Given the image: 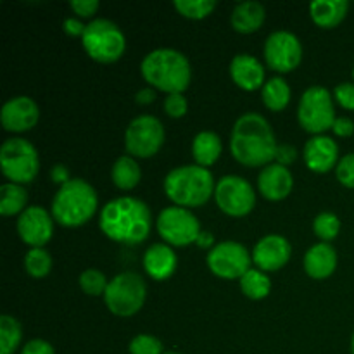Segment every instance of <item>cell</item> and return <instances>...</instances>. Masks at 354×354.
Returning <instances> with one entry per match:
<instances>
[{
    "label": "cell",
    "instance_id": "49",
    "mask_svg": "<svg viewBox=\"0 0 354 354\" xmlns=\"http://www.w3.org/2000/svg\"><path fill=\"white\" fill-rule=\"evenodd\" d=\"M353 78H354V71H353Z\"/></svg>",
    "mask_w": 354,
    "mask_h": 354
},
{
    "label": "cell",
    "instance_id": "14",
    "mask_svg": "<svg viewBox=\"0 0 354 354\" xmlns=\"http://www.w3.org/2000/svg\"><path fill=\"white\" fill-rule=\"evenodd\" d=\"M266 64L279 73L294 71L303 59V47L296 35L289 31H273L265 44Z\"/></svg>",
    "mask_w": 354,
    "mask_h": 354
},
{
    "label": "cell",
    "instance_id": "47",
    "mask_svg": "<svg viewBox=\"0 0 354 354\" xmlns=\"http://www.w3.org/2000/svg\"><path fill=\"white\" fill-rule=\"evenodd\" d=\"M351 351L354 354V334H353V342H351Z\"/></svg>",
    "mask_w": 354,
    "mask_h": 354
},
{
    "label": "cell",
    "instance_id": "13",
    "mask_svg": "<svg viewBox=\"0 0 354 354\" xmlns=\"http://www.w3.org/2000/svg\"><path fill=\"white\" fill-rule=\"evenodd\" d=\"M251 258L248 249L239 242H221L207 254V266L216 277L225 280L242 279L249 272Z\"/></svg>",
    "mask_w": 354,
    "mask_h": 354
},
{
    "label": "cell",
    "instance_id": "7",
    "mask_svg": "<svg viewBox=\"0 0 354 354\" xmlns=\"http://www.w3.org/2000/svg\"><path fill=\"white\" fill-rule=\"evenodd\" d=\"M147 287L142 277L133 272H124L114 277L104 294L107 310L116 317H133L145 303Z\"/></svg>",
    "mask_w": 354,
    "mask_h": 354
},
{
    "label": "cell",
    "instance_id": "26",
    "mask_svg": "<svg viewBox=\"0 0 354 354\" xmlns=\"http://www.w3.org/2000/svg\"><path fill=\"white\" fill-rule=\"evenodd\" d=\"M111 176H113V182L118 189L131 190L138 185V182H140L142 171L133 158H130V156H121V158L114 162Z\"/></svg>",
    "mask_w": 354,
    "mask_h": 354
},
{
    "label": "cell",
    "instance_id": "10",
    "mask_svg": "<svg viewBox=\"0 0 354 354\" xmlns=\"http://www.w3.org/2000/svg\"><path fill=\"white\" fill-rule=\"evenodd\" d=\"M165 144V127L158 118L142 114L135 118L124 133L127 151L135 158H152Z\"/></svg>",
    "mask_w": 354,
    "mask_h": 354
},
{
    "label": "cell",
    "instance_id": "15",
    "mask_svg": "<svg viewBox=\"0 0 354 354\" xmlns=\"http://www.w3.org/2000/svg\"><path fill=\"white\" fill-rule=\"evenodd\" d=\"M52 218L44 207L31 206L21 213L17 220V234L23 239L24 244L31 248H44L52 237Z\"/></svg>",
    "mask_w": 354,
    "mask_h": 354
},
{
    "label": "cell",
    "instance_id": "22",
    "mask_svg": "<svg viewBox=\"0 0 354 354\" xmlns=\"http://www.w3.org/2000/svg\"><path fill=\"white\" fill-rule=\"evenodd\" d=\"M337 266V254L327 242L313 245L304 256V270L315 280L328 279Z\"/></svg>",
    "mask_w": 354,
    "mask_h": 354
},
{
    "label": "cell",
    "instance_id": "40",
    "mask_svg": "<svg viewBox=\"0 0 354 354\" xmlns=\"http://www.w3.org/2000/svg\"><path fill=\"white\" fill-rule=\"evenodd\" d=\"M21 354H55V351L47 341L33 339V341H30L26 346H24Z\"/></svg>",
    "mask_w": 354,
    "mask_h": 354
},
{
    "label": "cell",
    "instance_id": "31",
    "mask_svg": "<svg viewBox=\"0 0 354 354\" xmlns=\"http://www.w3.org/2000/svg\"><path fill=\"white\" fill-rule=\"evenodd\" d=\"M24 268L33 279H44L52 270V258L45 249H30L24 256Z\"/></svg>",
    "mask_w": 354,
    "mask_h": 354
},
{
    "label": "cell",
    "instance_id": "3",
    "mask_svg": "<svg viewBox=\"0 0 354 354\" xmlns=\"http://www.w3.org/2000/svg\"><path fill=\"white\" fill-rule=\"evenodd\" d=\"M140 69L149 85L162 90L168 95L185 92L192 76L189 59L175 48L152 50L144 57Z\"/></svg>",
    "mask_w": 354,
    "mask_h": 354
},
{
    "label": "cell",
    "instance_id": "23",
    "mask_svg": "<svg viewBox=\"0 0 354 354\" xmlns=\"http://www.w3.org/2000/svg\"><path fill=\"white\" fill-rule=\"evenodd\" d=\"M265 7L263 3L249 0V2L239 3L232 12V26L239 33H254L265 23Z\"/></svg>",
    "mask_w": 354,
    "mask_h": 354
},
{
    "label": "cell",
    "instance_id": "19",
    "mask_svg": "<svg viewBox=\"0 0 354 354\" xmlns=\"http://www.w3.org/2000/svg\"><path fill=\"white\" fill-rule=\"evenodd\" d=\"M258 187L263 197H266L268 201H282L292 192V173L286 166L272 162V165L265 166L263 171L259 173Z\"/></svg>",
    "mask_w": 354,
    "mask_h": 354
},
{
    "label": "cell",
    "instance_id": "20",
    "mask_svg": "<svg viewBox=\"0 0 354 354\" xmlns=\"http://www.w3.org/2000/svg\"><path fill=\"white\" fill-rule=\"evenodd\" d=\"M230 76L235 85L242 90L254 92V90L265 86V69L256 57L248 54L235 55L230 62Z\"/></svg>",
    "mask_w": 354,
    "mask_h": 354
},
{
    "label": "cell",
    "instance_id": "36",
    "mask_svg": "<svg viewBox=\"0 0 354 354\" xmlns=\"http://www.w3.org/2000/svg\"><path fill=\"white\" fill-rule=\"evenodd\" d=\"M337 180L348 189H354V154H348L339 161L337 168Z\"/></svg>",
    "mask_w": 354,
    "mask_h": 354
},
{
    "label": "cell",
    "instance_id": "25",
    "mask_svg": "<svg viewBox=\"0 0 354 354\" xmlns=\"http://www.w3.org/2000/svg\"><path fill=\"white\" fill-rule=\"evenodd\" d=\"M192 154L196 159L197 166H207L214 165L221 154V140L214 131H201L192 144Z\"/></svg>",
    "mask_w": 354,
    "mask_h": 354
},
{
    "label": "cell",
    "instance_id": "35",
    "mask_svg": "<svg viewBox=\"0 0 354 354\" xmlns=\"http://www.w3.org/2000/svg\"><path fill=\"white\" fill-rule=\"evenodd\" d=\"M130 354H165L162 353V344L159 339L152 335L142 334L133 337L130 342Z\"/></svg>",
    "mask_w": 354,
    "mask_h": 354
},
{
    "label": "cell",
    "instance_id": "8",
    "mask_svg": "<svg viewBox=\"0 0 354 354\" xmlns=\"http://www.w3.org/2000/svg\"><path fill=\"white\" fill-rule=\"evenodd\" d=\"M0 166L2 173L10 180V183L33 182L40 169V159L33 145L24 138H9L0 149Z\"/></svg>",
    "mask_w": 354,
    "mask_h": 354
},
{
    "label": "cell",
    "instance_id": "28",
    "mask_svg": "<svg viewBox=\"0 0 354 354\" xmlns=\"http://www.w3.org/2000/svg\"><path fill=\"white\" fill-rule=\"evenodd\" d=\"M290 100V86L283 78L277 76L263 86V102L270 111H283Z\"/></svg>",
    "mask_w": 354,
    "mask_h": 354
},
{
    "label": "cell",
    "instance_id": "39",
    "mask_svg": "<svg viewBox=\"0 0 354 354\" xmlns=\"http://www.w3.org/2000/svg\"><path fill=\"white\" fill-rule=\"evenodd\" d=\"M71 9L75 10L78 16L90 17L95 14L97 9H99V2H95V0H75V2H71Z\"/></svg>",
    "mask_w": 354,
    "mask_h": 354
},
{
    "label": "cell",
    "instance_id": "41",
    "mask_svg": "<svg viewBox=\"0 0 354 354\" xmlns=\"http://www.w3.org/2000/svg\"><path fill=\"white\" fill-rule=\"evenodd\" d=\"M296 158H297V151L292 147V145H279V149H277V156H275L277 162L286 166V168L287 165L296 161Z\"/></svg>",
    "mask_w": 354,
    "mask_h": 354
},
{
    "label": "cell",
    "instance_id": "5",
    "mask_svg": "<svg viewBox=\"0 0 354 354\" xmlns=\"http://www.w3.org/2000/svg\"><path fill=\"white\" fill-rule=\"evenodd\" d=\"M97 204L99 199L93 187L85 180L71 178L68 183L61 185L59 192L55 194L52 214L62 227H82L95 214Z\"/></svg>",
    "mask_w": 354,
    "mask_h": 354
},
{
    "label": "cell",
    "instance_id": "2",
    "mask_svg": "<svg viewBox=\"0 0 354 354\" xmlns=\"http://www.w3.org/2000/svg\"><path fill=\"white\" fill-rule=\"evenodd\" d=\"M100 228L114 242L135 245L149 237L152 228L147 204L135 197H120L100 211Z\"/></svg>",
    "mask_w": 354,
    "mask_h": 354
},
{
    "label": "cell",
    "instance_id": "46",
    "mask_svg": "<svg viewBox=\"0 0 354 354\" xmlns=\"http://www.w3.org/2000/svg\"><path fill=\"white\" fill-rule=\"evenodd\" d=\"M196 244L199 245V248H203V249L211 248V245H213V235L207 234V232H201V235L197 237ZM211 249H213V248H211Z\"/></svg>",
    "mask_w": 354,
    "mask_h": 354
},
{
    "label": "cell",
    "instance_id": "11",
    "mask_svg": "<svg viewBox=\"0 0 354 354\" xmlns=\"http://www.w3.org/2000/svg\"><path fill=\"white\" fill-rule=\"evenodd\" d=\"M218 207L228 216L242 218L252 211L256 204L254 189L242 176L228 175L218 182L214 189Z\"/></svg>",
    "mask_w": 354,
    "mask_h": 354
},
{
    "label": "cell",
    "instance_id": "38",
    "mask_svg": "<svg viewBox=\"0 0 354 354\" xmlns=\"http://www.w3.org/2000/svg\"><path fill=\"white\" fill-rule=\"evenodd\" d=\"M334 95L344 109H354V83H341L335 86Z\"/></svg>",
    "mask_w": 354,
    "mask_h": 354
},
{
    "label": "cell",
    "instance_id": "44",
    "mask_svg": "<svg viewBox=\"0 0 354 354\" xmlns=\"http://www.w3.org/2000/svg\"><path fill=\"white\" fill-rule=\"evenodd\" d=\"M50 176L55 183H61V185H64V183H68L69 180H71L69 178L68 168H66L64 165H55L54 168H52Z\"/></svg>",
    "mask_w": 354,
    "mask_h": 354
},
{
    "label": "cell",
    "instance_id": "12",
    "mask_svg": "<svg viewBox=\"0 0 354 354\" xmlns=\"http://www.w3.org/2000/svg\"><path fill=\"white\" fill-rule=\"evenodd\" d=\"M158 232L168 244L182 248L197 242L201 227L197 218L189 209L180 206L166 207L158 216Z\"/></svg>",
    "mask_w": 354,
    "mask_h": 354
},
{
    "label": "cell",
    "instance_id": "34",
    "mask_svg": "<svg viewBox=\"0 0 354 354\" xmlns=\"http://www.w3.org/2000/svg\"><path fill=\"white\" fill-rule=\"evenodd\" d=\"M107 286H109V282H107L106 275L102 272H99V270H86V272H83L80 275V287L88 296L106 294Z\"/></svg>",
    "mask_w": 354,
    "mask_h": 354
},
{
    "label": "cell",
    "instance_id": "16",
    "mask_svg": "<svg viewBox=\"0 0 354 354\" xmlns=\"http://www.w3.org/2000/svg\"><path fill=\"white\" fill-rule=\"evenodd\" d=\"M38 118H40V111H38L37 102L23 95L7 100L0 113L2 127L12 133L31 130L38 123Z\"/></svg>",
    "mask_w": 354,
    "mask_h": 354
},
{
    "label": "cell",
    "instance_id": "45",
    "mask_svg": "<svg viewBox=\"0 0 354 354\" xmlns=\"http://www.w3.org/2000/svg\"><path fill=\"white\" fill-rule=\"evenodd\" d=\"M154 99H156V93L152 88H144L140 90V92H137V95H135L137 104H142V106H147V104L154 102Z\"/></svg>",
    "mask_w": 354,
    "mask_h": 354
},
{
    "label": "cell",
    "instance_id": "30",
    "mask_svg": "<svg viewBox=\"0 0 354 354\" xmlns=\"http://www.w3.org/2000/svg\"><path fill=\"white\" fill-rule=\"evenodd\" d=\"M23 332L16 318L3 315L0 317V354H14L19 346Z\"/></svg>",
    "mask_w": 354,
    "mask_h": 354
},
{
    "label": "cell",
    "instance_id": "42",
    "mask_svg": "<svg viewBox=\"0 0 354 354\" xmlns=\"http://www.w3.org/2000/svg\"><path fill=\"white\" fill-rule=\"evenodd\" d=\"M332 130H334L337 137H351L354 133V123L349 118H337Z\"/></svg>",
    "mask_w": 354,
    "mask_h": 354
},
{
    "label": "cell",
    "instance_id": "18",
    "mask_svg": "<svg viewBox=\"0 0 354 354\" xmlns=\"http://www.w3.org/2000/svg\"><path fill=\"white\" fill-rule=\"evenodd\" d=\"M339 147L334 138L325 135H315L304 145V161L315 173H327L337 165Z\"/></svg>",
    "mask_w": 354,
    "mask_h": 354
},
{
    "label": "cell",
    "instance_id": "21",
    "mask_svg": "<svg viewBox=\"0 0 354 354\" xmlns=\"http://www.w3.org/2000/svg\"><path fill=\"white\" fill-rule=\"evenodd\" d=\"M144 268L154 280H166L175 273L176 254L169 245L154 244L145 251Z\"/></svg>",
    "mask_w": 354,
    "mask_h": 354
},
{
    "label": "cell",
    "instance_id": "48",
    "mask_svg": "<svg viewBox=\"0 0 354 354\" xmlns=\"http://www.w3.org/2000/svg\"><path fill=\"white\" fill-rule=\"evenodd\" d=\"M165 354H178V353H165Z\"/></svg>",
    "mask_w": 354,
    "mask_h": 354
},
{
    "label": "cell",
    "instance_id": "4",
    "mask_svg": "<svg viewBox=\"0 0 354 354\" xmlns=\"http://www.w3.org/2000/svg\"><path fill=\"white\" fill-rule=\"evenodd\" d=\"M214 180L203 166H180L171 169L165 180L166 196L180 207H197L214 196Z\"/></svg>",
    "mask_w": 354,
    "mask_h": 354
},
{
    "label": "cell",
    "instance_id": "1",
    "mask_svg": "<svg viewBox=\"0 0 354 354\" xmlns=\"http://www.w3.org/2000/svg\"><path fill=\"white\" fill-rule=\"evenodd\" d=\"M275 135L268 121L258 113H248L234 124L230 137V151L235 161L244 166L258 168L268 166L277 156Z\"/></svg>",
    "mask_w": 354,
    "mask_h": 354
},
{
    "label": "cell",
    "instance_id": "27",
    "mask_svg": "<svg viewBox=\"0 0 354 354\" xmlns=\"http://www.w3.org/2000/svg\"><path fill=\"white\" fill-rule=\"evenodd\" d=\"M28 192L17 183H3L0 187V213L2 216H14L26 209Z\"/></svg>",
    "mask_w": 354,
    "mask_h": 354
},
{
    "label": "cell",
    "instance_id": "17",
    "mask_svg": "<svg viewBox=\"0 0 354 354\" xmlns=\"http://www.w3.org/2000/svg\"><path fill=\"white\" fill-rule=\"evenodd\" d=\"M290 242L282 235H266L256 244L252 261L263 272H277L283 268L290 259Z\"/></svg>",
    "mask_w": 354,
    "mask_h": 354
},
{
    "label": "cell",
    "instance_id": "37",
    "mask_svg": "<svg viewBox=\"0 0 354 354\" xmlns=\"http://www.w3.org/2000/svg\"><path fill=\"white\" fill-rule=\"evenodd\" d=\"M187 100L182 93H171L165 100V111L171 118H182L187 114Z\"/></svg>",
    "mask_w": 354,
    "mask_h": 354
},
{
    "label": "cell",
    "instance_id": "32",
    "mask_svg": "<svg viewBox=\"0 0 354 354\" xmlns=\"http://www.w3.org/2000/svg\"><path fill=\"white\" fill-rule=\"evenodd\" d=\"M216 7L214 0H176L175 9L187 19H204Z\"/></svg>",
    "mask_w": 354,
    "mask_h": 354
},
{
    "label": "cell",
    "instance_id": "43",
    "mask_svg": "<svg viewBox=\"0 0 354 354\" xmlns=\"http://www.w3.org/2000/svg\"><path fill=\"white\" fill-rule=\"evenodd\" d=\"M62 28H64V33L69 35V37H83V33H85V30H86V26H83L82 21L73 19V17L64 19Z\"/></svg>",
    "mask_w": 354,
    "mask_h": 354
},
{
    "label": "cell",
    "instance_id": "9",
    "mask_svg": "<svg viewBox=\"0 0 354 354\" xmlns=\"http://www.w3.org/2000/svg\"><path fill=\"white\" fill-rule=\"evenodd\" d=\"M297 120L308 133L318 135L330 130L337 120L330 92L324 86H310L299 100Z\"/></svg>",
    "mask_w": 354,
    "mask_h": 354
},
{
    "label": "cell",
    "instance_id": "33",
    "mask_svg": "<svg viewBox=\"0 0 354 354\" xmlns=\"http://www.w3.org/2000/svg\"><path fill=\"white\" fill-rule=\"evenodd\" d=\"M313 230L322 241H334L341 230V221L334 213H320L313 221Z\"/></svg>",
    "mask_w": 354,
    "mask_h": 354
},
{
    "label": "cell",
    "instance_id": "29",
    "mask_svg": "<svg viewBox=\"0 0 354 354\" xmlns=\"http://www.w3.org/2000/svg\"><path fill=\"white\" fill-rule=\"evenodd\" d=\"M241 289L244 296H248L249 299L259 301L268 296L270 290H272V282H270V279L261 270L251 268L241 279Z\"/></svg>",
    "mask_w": 354,
    "mask_h": 354
},
{
    "label": "cell",
    "instance_id": "6",
    "mask_svg": "<svg viewBox=\"0 0 354 354\" xmlns=\"http://www.w3.org/2000/svg\"><path fill=\"white\" fill-rule=\"evenodd\" d=\"M82 41L86 54L102 64L116 62L127 48L123 31L109 19H95L86 24Z\"/></svg>",
    "mask_w": 354,
    "mask_h": 354
},
{
    "label": "cell",
    "instance_id": "24",
    "mask_svg": "<svg viewBox=\"0 0 354 354\" xmlns=\"http://www.w3.org/2000/svg\"><path fill=\"white\" fill-rule=\"evenodd\" d=\"M349 3L346 0H317L310 6L311 17L320 28H334L346 17Z\"/></svg>",
    "mask_w": 354,
    "mask_h": 354
}]
</instances>
